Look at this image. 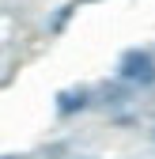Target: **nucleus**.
Wrapping results in <instances>:
<instances>
[{
    "label": "nucleus",
    "mask_w": 155,
    "mask_h": 159,
    "mask_svg": "<svg viewBox=\"0 0 155 159\" xmlns=\"http://www.w3.org/2000/svg\"><path fill=\"white\" fill-rule=\"evenodd\" d=\"M117 72H121V80H129V84H136V87H151L155 84V61H151V53H144V49H129L121 57Z\"/></svg>",
    "instance_id": "1"
},
{
    "label": "nucleus",
    "mask_w": 155,
    "mask_h": 159,
    "mask_svg": "<svg viewBox=\"0 0 155 159\" xmlns=\"http://www.w3.org/2000/svg\"><path fill=\"white\" fill-rule=\"evenodd\" d=\"M80 110H87V91L83 87H68V91L57 95V114H61V117H72Z\"/></svg>",
    "instance_id": "2"
},
{
    "label": "nucleus",
    "mask_w": 155,
    "mask_h": 159,
    "mask_svg": "<svg viewBox=\"0 0 155 159\" xmlns=\"http://www.w3.org/2000/svg\"><path fill=\"white\" fill-rule=\"evenodd\" d=\"M68 15H72V8H61V15H57V19H53V30H61V27L68 23Z\"/></svg>",
    "instance_id": "3"
},
{
    "label": "nucleus",
    "mask_w": 155,
    "mask_h": 159,
    "mask_svg": "<svg viewBox=\"0 0 155 159\" xmlns=\"http://www.w3.org/2000/svg\"><path fill=\"white\" fill-rule=\"evenodd\" d=\"M4 159H15V155H4Z\"/></svg>",
    "instance_id": "4"
}]
</instances>
